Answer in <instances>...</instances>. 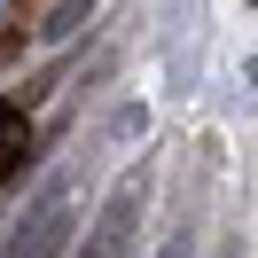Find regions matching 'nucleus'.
<instances>
[{
  "label": "nucleus",
  "instance_id": "f257e3e1",
  "mask_svg": "<svg viewBox=\"0 0 258 258\" xmlns=\"http://www.w3.org/2000/svg\"><path fill=\"white\" fill-rule=\"evenodd\" d=\"M24 157H32V117H24V110H8V102H0V180L16 172Z\"/></svg>",
  "mask_w": 258,
  "mask_h": 258
}]
</instances>
